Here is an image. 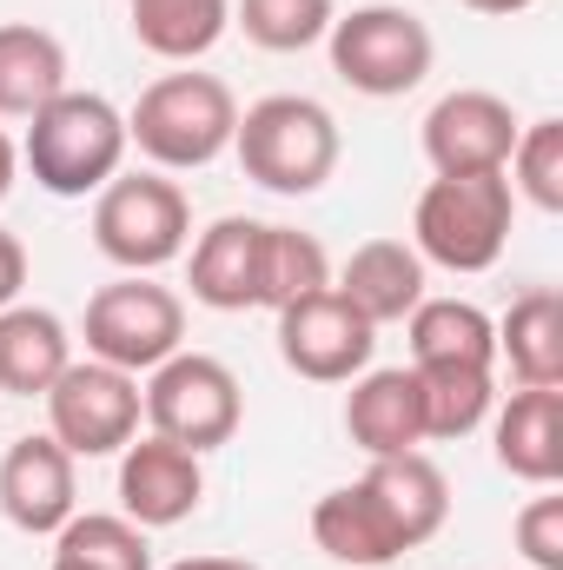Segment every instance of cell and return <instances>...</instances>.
I'll list each match as a JSON object with an SVG mask.
<instances>
[{"label": "cell", "instance_id": "6da1fadb", "mask_svg": "<svg viewBox=\"0 0 563 570\" xmlns=\"http://www.w3.org/2000/svg\"><path fill=\"white\" fill-rule=\"evenodd\" d=\"M233 127H239V100L219 73H159L140 87L134 114H127V146H140L152 173H199L219 153H233Z\"/></svg>", "mask_w": 563, "mask_h": 570}, {"label": "cell", "instance_id": "7a4b0ae2", "mask_svg": "<svg viewBox=\"0 0 563 570\" xmlns=\"http://www.w3.org/2000/svg\"><path fill=\"white\" fill-rule=\"evenodd\" d=\"M20 159L33 173L40 193L53 199H87L100 193L120 159H127V114L107 100V94H53L33 120H27V140H20Z\"/></svg>", "mask_w": 563, "mask_h": 570}, {"label": "cell", "instance_id": "3957f363", "mask_svg": "<svg viewBox=\"0 0 563 570\" xmlns=\"http://www.w3.org/2000/svg\"><path fill=\"white\" fill-rule=\"evenodd\" d=\"M233 153H239L253 186H266L279 199H305L338 173L345 140H338L332 107H318L312 94H266V100H253L239 114Z\"/></svg>", "mask_w": 563, "mask_h": 570}, {"label": "cell", "instance_id": "277c9868", "mask_svg": "<svg viewBox=\"0 0 563 570\" xmlns=\"http://www.w3.org/2000/svg\"><path fill=\"white\" fill-rule=\"evenodd\" d=\"M511 226H517V193L504 173L431 179L412 206V246L424 266L444 273H491L511 246Z\"/></svg>", "mask_w": 563, "mask_h": 570}, {"label": "cell", "instance_id": "5b68a950", "mask_svg": "<svg viewBox=\"0 0 563 570\" xmlns=\"http://www.w3.org/2000/svg\"><path fill=\"white\" fill-rule=\"evenodd\" d=\"M332 47V73L365 94V100H405L418 94L431 60H437V40L412 7H392V0H372V7H352L332 20L325 33Z\"/></svg>", "mask_w": 563, "mask_h": 570}, {"label": "cell", "instance_id": "8992f818", "mask_svg": "<svg viewBox=\"0 0 563 570\" xmlns=\"http://www.w3.org/2000/svg\"><path fill=\"white\" fill-rule=\"evenodd\" d=\"M192 239V199L166 173H113L93 193V246L120 273H159Z\"/></svg>", "mask_w": 563, "mask_h": 570}, {"label": "cell", "instance_id": "52a82bcc", "mask_svg": "<svg viewBox=\"0 0 563 570\" xmlns=\"http://www.w3.org/2000/svg\"><path fill=\"white\" fill-rule=\"evenodd\" d=\"M140 412H146V425H152V438L186 444V451L206 458V451H219V444L239 438V425H246V392H239V379H233L226 358L179 345L166 365L146 372Z\"/></svg>", "mask_w": 563, "mask_h": 570}, {"label": "cell", "instance_id": "ba28073f", "mask_svg": "<svg viewBox=\"0 0 563 570\" xmlns=\"http://www.w3.org/2000/svg\"><path fill=\"white\" fill-rule=\"evenodd\" d=\"M80 338H87V358L140 379L186 345V298L172 285H159L152 273H120L113 285H100L87 298Z\"/></svg>", "mask_w": 563, "mask_h": 570}, {"label": "cell", "instance_id": "9c48e42d", "mask_svg": "<svg viewBox=\"0 0 563 570\" xmlns=\"http://www.w3.org/2000/svg\"><path fill=\"white\" fill-rule=\"evenodd\" d=\"M47 438L67 458H113L140 438V379L100 358H73L47 385Z\"/></svg>", "mask_w": 563, "mask_h": 570}, {"label": "cell", "instance_id": "30bf717a", "mask_svg": "<svg viewBox=\"0 0 563 570\" xmlns=\"http://www.w3.org/2000/svg\"><path fill=\"white\" fill-rule=\"evenodd\" d=\"M372 352H378V325L338 285H325V292H312V298L279 312L285 372H298L312 385H352L358 372H372Z\"/></svg>", "mask_w": 563, "mask_h": 570}, {"label": "cell", "instance_id": "8fae6325", "mask_svg": "<svg viewBox=\"0 0 563 570\" xmlns=\"http://www.w3.org/2000/svg\"><path fill=\"white\" fill-rule=\"evenodd\" d=\"M517 114L504 94H484V87H457L444 94L418 127V146L431 159L437 179H457V173H504L511 146H517Z\"/></svg>", "mask_w": 563, "mask_h": 570}, {"label": "cell", "instance_id": "7c38bea8", "mask_svg": "<svg viewBox=\"0 0 563 570\" xmlns=\"http://www.w3.org/2000/svg\"><path fill=\"white\" fill-rule=\"evenodd\" d=\"M73 464L47 431H27L7 444L0 458V518L27 538H53L73 511H80V484H73Z\"/></svg>", "mask_w": 563, "mask_h": 570}, {"label": "cell", "instance_id": "4fadbf2b", "mask_svg": "<svg viewBox=\"0 0 563 570\" xmlns=\"http://www.w3.org/2000/svg\"><path fill=\"white\" fill-rule=\"evenodd\" d=\"M206 498V471L199 451L166 444V438H134L120 451V518H134L140 531H172L199 511Z\"/></svg>", "mask_w": 563, "mask_h": 570}, {"label": "cell", "instance_id": "5bb4252c", "mask_svg": "<svg viewBox=\"0 0 563 570\" xmlns=\"http://www.w3.org/2000/svg\"><path fill=\"white\" fill-rule=\"evenodd\" d=\"M345 438L365 458H398L424 444V405H418V372L412 365H385V372H358L345 392Z\"/></svg>", "mask_w": 563, "mask_h": 570}, {"label": "cell", "instance_id": "9a60e30c", "mask_svg": "<svg viewBox=\"0 0 563 570\" xmlns=\"http://www.w3.org/2000/svg\"><path fill=\"white\" fill-rule=\"evenodd\" d=\"M491 451L511 478L524 484H557L563 478V385H517L497 405L491 425Z\"/></svg>", "mask_w": 563, "mask_h": 570}, {"label": "cell", "instance_id": "2e32d148", "mask_svg": "<svg viewBox=\"0 0 563 570\" xmlns=\"http://www.w3.org/2000/svg\"><path fill=\"white\" fill-rule=\"evenodd\" d=\"M312 544L332 564H352V570H385L405 558V538L392 531V518H385V504L372 498L365 478H352V484H338V491H325L312 504Z\"/></svg>", "mask_w": 563, "mask_h": 570}, {"label": "cell", "instance_id": "e0dca14e", "mask_svg": "<svg viewBox=\"0 0 563 570\" xmlns=\"http://www.w3.org/2000/svg\"><path fill=\"white\" fill-rule=\"evenodd\" d=\"M259 226L266 219H213L199 239H192V259H186V285L206 312H253L259 305Z\"/></svg>", "mask_w": 563, "mask_h": 570}, {"label": "cell", "instance_id": "ac0fdd59", "mask_svg": "<svg viewBox=\"0 0 563 570\" xmlns=\"http://www.w3.org/2000/svg\"><path fill=\"white\" fill-rule=\"evenodd\" d=\"M73 365V332L47 305H7L0 312V392L7 399H47V385Z\"/></svg>", "mask_w": 563, "mask_h": 570}, {"label": "cell", "instance_id": "d6986e66", "mask_svg": "<svg viewBox=\"0 0 563 570\" xmlns=\"http://www.w3.org/2000/svg\"><path fill=\"white\" fill-rule=\"evenodd\" d=\"M338 292H345L372 325H405V318L418 312V298H431V292H424L418 246H405V239H365V246L345 259Z\"/></svg>", "mask_w": 563, "mask_h": 570}, {"label": "cell", "instance_id": "ffe728a7", "mask_svg": "<svg viewBox=\"0 0 563 570\" xmlns=\"http://www.w3.org/2000/svg\"><path fill=\"white\" fill-rule=\"evenodd\" d=\"M365 484H372V498L385 504V518H392V531L405 538V551L431 544V538L444 531V518H451V478H444L424 451L372 458Z\"/></svg>", "mask_w": 563, "mask_h": 570}, {"label": "cell", "instance_id": "44dd1931", "mask_svg": "<svg viewBox=\"0 0 563 570\" xmlns=\"http://www.w3.org/2000/svg\"><path fill=\"white\" fill-rule=\"evenodd\" d=\"M67 94V47L33 20H0V120H33Z\"/></svg>", "mask_w": 563, "mask_h": 570}, {"label": "cell", "instance_id": "7402d4cb", "mask_svg": "<svg viewBox=\"0 0 563 570\" xmlns=\"http://www.w3.org/2000/svg\"><path fill=\"white\" fill-rule=\"evenodd\" d=\"M497 358L517 385H563V292L531 285L497 318Z\"/></svg>", "mask_w": 563, "mask_h": 570}, {"label": "cell", "instance_id": "603a6c76", "mask_svg": "<svg viewBox=\"0 0 563 570\" xmlns=\"http://www.w3.org/2000/svg\"><path fill=\"white\" fill-rule=\"evenodd\" d=\"M405 338L412 365H497V318L471 298H418Z\"/></svg>", "mask_w": 563, "mask_h": 570}, {"label": "cell", "instance_id": "cb8c5ba5", "mask_svg": "<svg viewBox=\"0 0 563 570\" xmlns=\"http://www.w3.org/2000/svg\"><path fill=\"white\" fill-rule=\"evenodd\" d=\"M127 13H134V40L172 67H192L233 27V0H127Z\"/></svg>", "mask_w": 563, "mask_h": 570}, {"label": "cell", "instance_id": "d4e9b609", "mask_svg": "<svg viewBox=\"0 0 563 570\" xmlns=\"http://www.w3.org/2000/svg\"><path fill=\"white\" fill-rule=\"evenodd\" d=\"M424 405V444H457L497 412V365H412Z\"/></svg>", "mask_w": 563, "mask_h": 570}, {"label": "cell", "instance_id": "484cf974", "mask_svg": "<svg viewBox=\"0 0 563 570\" xmlns=\"http://www.w3.org/2000/svg\"><path fill=\"white\" fill-rule=\"evenodd\" d=\"M47 570H152V544L134 518L120 511H73L60 531H53V558Z\"/></svg>", "mask_w": 563, "mask_h": 570}, {"label": "cell", "instance_id": "4316f807", "mask_svg": "<svg viewBox=\"0 0 563 570\" xmlns=\"http://www.w3.org/2000/svg\"><path fill=\"white\" fill-rule=\"evenodd\" d=\"M332 285V259L312 233L298 226H259V305L266 312H285L312 292Z\"/></svg>", "mask_w": 563, "mask_h": 570}, {"label": "cell", "instance_id": "83f0119b", "mask_svg": "<svg viewBox=\"0 0 563 570\" xmlns=\"http://www.w3.org/2000/svg\"><path fill=\"white\" fill-rule=\"evenodd\" d=\"M338 0H233V27L266 53H305L332 33Z\"/></svg>", "mask_w": 563, "mask_h": 570}, {"label": "cell", "instance_id": "f1b7e54d", "mask_svg": "<svg viewBox=\"0 0 563 570\" xmlns=\"http://www.w3.org/2000/svg\"><path fill=\"white\" fill-rule=\"evenodd\" d=\"M504 179L517 199H531L537 213H563V120H531L517 127V146L504 159Z\"/></svg>", "mask_w": 563, "mask_h": 570}, {"label": "cell", "instance_id": "f546056e", "mask_svg": "<svg viewBox=\"0 0 563 570\" xmlns=\"http://www.w3.org/2000/svg\"><path fill=\"white\" fill-rule=\"evenodd\" d=\"M517 551H524V570H563V498L544 484V498H531L511 524Z\"/></svg>", "mask_w": 563, "mask_h": 570}, {"label": "cell", "instance_id": "4dcf8cb0", "mask_svg": "<svg viewBox=\"0 0 563 570\" xmlns=\"http://www.w3.org/2000/svg\"><path fill=\"white\" fill-rule=\"evenodd\" d=\"M20 285H27V246H20V233L0 226V312L20 298Z\"/></svg>", "mask_w": 563, "mask_h": 570}, {"label": "cell", "instance_id": "1f68e13d", "mask_svg": "<svg viewBox=\"0 0 563 570\" xmlns=\"http://www.w3.org/2000/svg\"><path fill=\"white\" fill-rule=\"evenodd\" d=\"M457 7H471V13H484V20H511V13H524V7H537V0H457Z\"/></svg>", "mask_w": 563, "mask_h": 570}, {"label": "cell", "instance_id": "d6a6232c", "mask_svg": "<svg viewBox=\"0 0 563 570\" xmlns=\"http://www.w3.org/2000/svg\"><path fill=\"white\" fill-rule=\"evenodd\" d=\"M166 570H266V564H253V558H179Z\"/></svg>", "mask_w": 563, "mask_h": 570}, {"label": "cell", "instance_id": "836d02e7", "mask_svg": "<svg viewBox=\"0 0 563 570\" xmlns=\"http://www.w3.org/2000/svg\"><path fill=\"white\" fill-rule=\"evenodd\" d=\"M13 179H20V146L7 140V134H0V199L13 193Z\"/></svg>", "mask_w": 563, "mask_h": 570}]
</instances>
